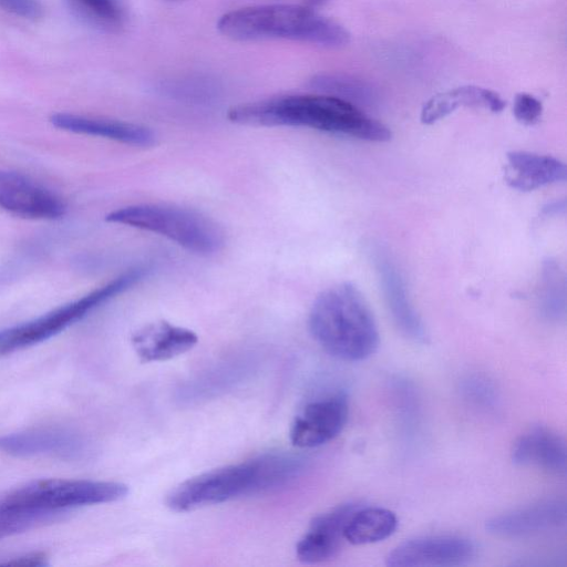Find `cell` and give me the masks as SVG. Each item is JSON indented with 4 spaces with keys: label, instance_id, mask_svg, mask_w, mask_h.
Masks as SVG:
<instances>
[{
    "label": "cell",
    "instance_id": "6da1fadb",
    "mask_svg": "<svg viewBox=\"0 0 567 567\" xmlns=\"http://www.w3.org/2000/svg\"><path fill=\"white\" fill-rule=\"evenodd\" d=\"M230 122L247 126L307 127L370 142H386L392 133L357 105L322 94H286L241 103L227 112Z\"/></svg>",
    "mask_w": 567,
    "mask_h": 567
},
{
    "label": "cell",
    "instance_id": "7a4b0ae2",
    "mask_svg": "<svg viewBox=\"0 0 567 567\" xmlns=\"http://www.w3.org/2000/svg\"><path fill=\"white\" fill-rule=\"evenodd\" d=\"M306 467L307 458L300 454L287 451L262 453L178 484L167 495L166 504L174 512L185 513L269 493L295 482Z\"/></svg>",
    "mask_w": 567,
    "mask_h": 567
},
{
    "label": "cell",
    "instance_id": "3957f363",
    "mask_svg": "<svg viewBox=\"0 0 567 567\" xmlns=\"http://www.w3.org/2000/svg\"><path fill=\"white\" fill-rule=\"evenodd\" d=\"M308 324L316 342L342 361H362L379 347L380 336L373 313L351 282L323 290L312 303Z\"/></svg>",
    "mask_w": 567,
    "mask_h": 567
},
{
    "label": "cell",
    "instance_id": "277c9868",
    "mask_svg": "<svg viewBox=\"0 0 567 567\" xmlns=\"http://www.w3.org/2000/svg\"><path fill=\"white\" fill-rule=\"evenodd\" d=\"M218 31L234 41L290 40L339 48L349 43L350 33L339 22L305 4H258L224 13Z\"/></svg>",
    "mask_w": 567,
    "mask_h": 567
},
{
    "label": "cell",
    "instance_id": "5b68a950",
    "mask_svg": "<svg viewBox=\"0 0 567 567\" xmlns=\"http://www.w3.org/2000/svg\"><path fill=\"white\" fill-rule=\"evenodd\" d=\"M105 220L159 235L197 255H213L224 246V233L216 221L172 204L130 205L111 212Z\"/></svg>",
    "mask_w": 567,
    "mask_h": 567
},
{
    "label": "cell",
    "instance_id": "8992f818",
    "mask_svg": "<svg viewBox=\"0 0 567 567\" xmlns=\"http://www.w3.org/2000/svg\"><path fill=\"white\" fill-rule=\"evenodd\" d=\"M148 269L135 267L81 298L0 331V355L38 344L80 321L96 308L140 282Z\"/></svg>",
    "mask_w": 567,
    "mask_h": 567
},
{
    "label": "cell",
    "instance_id": "52a82bcc",
    "mask_svg": "<svg viewBox=\"0 0 567 567\" xmlns=\"http://www.w3.org/2000/svg\"><path fill=\"white\" fill-rule=\"evenodd\" d=\"M128 487L118 482L89 480H38L12 489L0 506L68 512L69 508L112 503L124 498Z\"/></svg>",
    "mask_w": 567,
    "mask_h": 567
},
{
    "label": "cell",
    "instance_id": "ba28073f",
    "mask_svg": "<svg viewBox=\"0 0 567 567\" xmlns=\"http://www.w3.org/2000/svg\"><path fill=\"white\" fill-rule=\"evenodd\" d=\"M368 254L396 328L403 336L415 342L426 341V329L411 302L405 279L393 257L385 248L375 244L369 246Z\"/></svg>",
    "mask_w": 567,
    "mask_h": 567
},
{
    "label": "cell",
    "instance_id": "9c48e42d",
    "mask_svg": "<svg viewBox=\"0 0 567 567\" xmlns=\"http://www.w3.org/2000/svg\"><path fill=\"white\" fill-rule=\"evenodd\" d=\"M0 450L9 455L49 456L66 461L85 458L91 452L81 433L58 426L28 429L0 437Z\"/></svg>",
    "mask_w": 567,
    "mask_h": 567
},
{
    "label": "cell",
    "instance_id": "30bf717a",
    "mask_svg": "<svg viewBox=\"0 0 567 567\" xmlns=\"http://www.w3.org/2000/svg\"><path fill=\"white\" fill-rule=\"evenodd\" d=\"M476 554L472 540L452 535L423 536L405 540L386 556L390 567H451L468 564Z\"/></svg>",
    "mask_w": 567,
    "mask_h": 567
},
{
    "label": "cell",
    "instance_id": "8fae6325",
    "mask_svg": "<svg viewBox=\"0 0 567 567\" xmlns=\"http://www.w3.org/2000/svg\"><path fill=\"white\" fill-rule=\"evenodd\" d=\"M0 210L29 219H56L65 214L66 206L30 177L0 169Z\"/></svg>",
    "mask_w": 567,
    "mask_h": 567
},
{
    "label": "cell",
    "instance_id": "7c38bea8",
    "mask_svg": "<svg viewBox=\"0 0 567 567\" xmlns=\"http://www.w3.org/2000/svg\"><path fill=\"white\" fill-rule=\"evenodd\" d=\"M348 411L347 398L341 393L308 402L292 421V445L311 449L333 440L343 430Z\"/></svg>",
    "mask_w": 567,
    "mask_h": 567
},
{
    "label": "cell",
    "instance_id": "4fadbf2b",
    "mask_svg": "<svg viewBox=\"0 0 567 567\" xmlns=\"http://www.w3.org/2000/svg\"><path fill=\"white\" fill-rule=\"evenodd\" d=\"M359 506L354 502L344 503L313 517L296 545L298 560L319 564L336 557L346 542L344 527Z\"/></svg>",
    "mask_w": 567,
    "mask_h": 567
},
{
    "label": "cell",
    "instance_id": "5bb4252c",
    "mask_svg": "<svg viewBox=\"0 0 567 567\" xmlns=\"http://www.w3.org/2000/svg\"><path fill=\"white\" fill-rule=\"evenodd\" d=\"M567 505L561 499H546L486 522V530L498 537L523 538L564 527Z\"/></svg>",
    "mask_w": 567,
    "mask_h": 567
},
{
    "label": "cell",
    "instance_id": "9a60e30c",
    "mask_svg": "<svg viewBox=\"0 0 567 567\" xmlns=\"http://www.w3.org/2000/svg\"><path fill=\"white\" fill-rule=\"evenodd\" d=\"M197 341V334L193 330L166 320L143 326L131 339L133 349L142 362L173 359L189 351Z\"/></svg>",
    "mask_w": 567,
    "mask_h": 567
},
{
    "label": "cell",
    "instance_id": "2e32d148",
    "mask_svg": "<svg viewBox=\"0 0 567 567\" xmlns=\"http://www.w3.org/2000/svg\"><path fill=\"white\" fill-rule=\"evenodd\" d=\"M50 122L63 131L103 137L133 146L147 147L155 142V135L148 127L120 120L61 112L52 114Z\"/></svg>",
    "mask_w": 567,
    "mask_h": 567
},
{
    "label": "cell",
    "instance_id": "e0dca14e",
    "mask_svg": "<svg viewBox=\"0 0 567 567\" xmlns=\"http://www.w3.org/2000/svg\"><path fill=\"white\" fill-rule=\"evenodd\" d=\"M512 460L517 465L535 466L557 475H565L567 471L566 442L550 429L533 427L515 441Z\"/></svg>",
    "mask_w": 567,
    "mask_h": 567
},
{
    "label": "cell",
    "instance_id": "ac0fdd59",
    "mask_svg": "<svg viewBox=\"0 0 567 567\" xmlns=\"http://www.w3.org/2000/svg\"><path fill=\"white\" fill-rule=\"evenodd\" d=\"M506 158V183L518 190H534L564 182L567 176L565 163L554 156L512 151L507 153Z\"/></svg>",
    "mask_w": 567,
    "mask_h": 567
},
{
    "label": "cell",
    "instance_id": "d6986e66",
    "mask_svg": "<svg viewBox=\"0 0 567 567\" xmlns=\"http://www.w3.org/2000/svg\"><path fill=\"white\" fill-rule=\"evenodd\" d=\"M462 106L498 113L505 109L506 102L488 89L475 85L460 86L439 93L426 101L421 110V122L433 124Z\"/></svg>",
    "mask_w": 567,
    "mask_h": 567
},
{
    "label": "cell",
    "instance_id": "ffe728a7",
    "mask_svg": "<svg viewBox=\"0 0 567 567\" xmlns=\"http://www.w3.org/2000/svg\"><path fill=\"white\" fill-rule=\"evenodd\" d=\"M398 527L395 514L382 507L359 506L344 527V539L352 545H365L390 537Z\"/></svg>",
    "mask_w": 567,
    "mask_h": 567
},
{
    "label": "cell",
    "instance_id": "44dd1931",
    "mask_svg": "<svg viewBox=\"0 0 567 567\" xmlns=\"http://www.w3.org/2000/svg\"><path fill=\"white\" fill-rule=\"evenodd\" d=\"M538 307L544 319L559 322L566 315V277L551 258L544 260L538 287Z\"/></svg>",
    "mask_w": 567,
    "mask_h": 567
},
{
    "label": "cell",
    "instance_id": "7402d4cb",
    "mask_svg": "<svg viewBox=\"0 0 567 567\" xmlns=\"http://www.w3.org/2000/svg\"><path fill=\"white\" fill-rule=\"evenodd\" d=\"M309 85L318 93L331 95L343 101L370 104L374 100V92L365 82L336 73H321L310 79Z\"/></svg>",
    "mask_w": 567,
    "mask_h": 567
},
{
    "label": "cell",
    "instance_id": "603a6c76",
    "mask_svg": "<svg viewBox=\"0 0 567 567\" xmlns=\"http://www.w3.org/2000/svg\"><path fill=\"white\" fill-rule=\"evenodd\" d=\"M68 512L0 506V539L60 520Z\"/></svg>",
    "mask_w": 567,
    "mask_h": 567
},
{
    "label": "cell",
    "instance_id": "cb8c5ba5",
    "mask_svg": "<svg viewBox=\"0 0 567 567\" xmlns=\"http://www.w3.org/2000/svg\"><path fill=\"white\" fill-rule=\"evenodd\" d=\"M70 1L82 17L99 27L116 29L123 23V10L117 0Z\"/></svg>",
    "mask_w": 567,
    "mask_h": 567
},
{
    "label": "cell",
    "instance_id": "d4e9b609",
    "mask_svg": "<svg viewBox=\"0 0 567 567\" xmlns=\"http://www.w3.org/2000/svg\"><path fill=\"white\" fill-rule=\"evenodd\" d=\"M461 393L464 400L483 411H491L497 406L496 386L484 377L470 375L465 378L461 383Z\"/></svg>",
    "mask_w": 567,
    "mask_h": 567
},
{
    "label": "cell",
    "instance_id": "484cf974",
    "mask_svg": "<svg viewBox=\"0 0 567 567\" xmlns=\"http://www.w3.org/2000/svg\"><path fill=\"white\" fill-rule=\"evenodd\" d=\"M513 113L519 123L534 125L542 117L543 104L528 93H518L514 100Z\"/></svg>",
    "mask_w": 567,
    "mask_h": 567
},
{
    "label": "cell",
    "instance_id": "4316f807",
    "mask_svg": "<svg viewBox=\"0 0 567 567\" xmlns=\"http://www.w3.org/2000/svg\"><path fill=\"white\" fill-rule=\"evenodd\" d=\"M0 8L27 20H38L43 16V7L39 0H0Z\"/></svg>",
    "mask_w": 567,
    "mask_h": 567
},
{
    "label": "cell",
    "instance_id": "83f0119b",
    "mask_svg": "<svg viewBox=\"0 0 567 567\" xmlns=\"http://www.w3.org/2000/svg\"><path fill=\"white\" fill-rule=\"evenodd\" d=\"M4 564L16 566H45L48 561L45 555L42 553H33L12 558Z\"/></svg>",
    "mask_w": 567,
    "mask_h": 567
},
{
    "label": "cell",
    "instance_id": "f1b7e54d",
    "mask_svg": "<svg viewBox=\"0 0 567 567\" xmlns=\"http://www.w3.org/2000/svg\"><path fill=\"white\" fill-rule=\"evenodd\" d=\"M565 210H566V202H565V199L554 200V202L547 203L543 207V214L546 215V216L560 215V214L565 213Z\"/></svg>",
    "mask_w": 567,
    "mask_h": 567
},
{
    "label": "cell",
    "instance_id": "f546056e",
    "mask_svg": "<svg viewBox=\"0 0 567 567\" xmlns=\"http://www.w3.org/2000/svg\"><path fill=\"white\" fill-rule=\"evenodd\" d=\"M327 0H303L302 4L311 9L322 6Z\"/></svg>",
    "mask_w": 567,
    "mask_h": 567
}]
</instances>
